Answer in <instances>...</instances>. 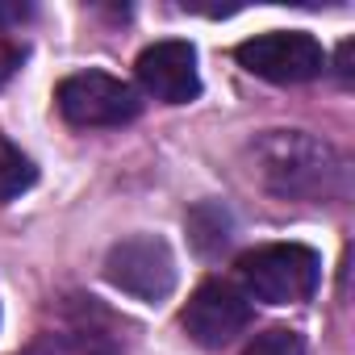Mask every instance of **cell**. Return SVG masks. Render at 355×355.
I'll list each match as a JSON object with an SVG mask.
<instances>
[{"label":"cell","mask_w":355,"mask_h":355,"mask_svg":"<svg viewBox=\"0 0 355 355\" xmlns=\"http://www.w3.org/2000/svg\"><path fill=\"white\" fill-rule=\"evenodd\" d=\"M234 59H239V67H247L251 76H259L268 84H305V80H318L326 71L322 42L313 34H301V30L255 34V38L239 42Z\"/></svg>","instance_id":"cell-3"},{"label":"cell","mask_w":355,"mask_h":355,"mask_svg":"<svg viewBox=\"0 0 355 355\" xmlns=\"http://www.w3.org/2000/svg\"><path fill=\"white\" fill-rule=\"evenodd\" d=\"M243 355H305V343H301L297 330H288V326H272V330L255 334V338L243 347Z\"/></svg>","instance_id":"cell-10"},{"label":"cell","mask_w":355,"mask_h":355,"mask_svg":"<svg viewBox=\"0 0 355 355\" xmlns=\"http://www.w3.org/2000/svg\"><path fill=\"white\" fill-rule=\"evenodd\" d=\"M189 234H193L197 251H205V255L222 251V247L230 243V218H226V209H222V205H201V209H193V214H189Z\"/></svg>","instance_id":"cell-9"},{"label":"cell","mask_w":355,"mask_h":355,"mask_svg":"<svg viewBox=\"0 0 355 355\" xmlns=\"http://www.w3.org/2000/svg\"><path fill=\"white\" fill-rule=\"evenodd\" d=\"M55 105L59 113L71 121V125H84V130H101V125H125L138 117L142 101L138 92L109 76V71H80V76H67L59 88H55Z\"/></svg>","instance_id":"cell-4"},{"label":"cell","mask_w":355,"mask_h":355,"mask_svg":"<svg viewBox=\"0 0 355 355\" xmlns=\"http://www.w3.org/2000/svg\"><path fill=\"white\" fill-rule=\"evenodd\" d=\"M34 180H38V167L9 138H0V201L21 197L26 189H34Z\"/></svg>","instance_id":"cell-8"},{"label":"cell","mask_w":355,"mask_h":355,"mask_svg":"<svg viewBox=\"0 0 355 355\" xmlns=\"http://www.w3.org/2000/svg\"><path fill=\"white\" fill-rule=\"evenodd\" d=\"M30 17V5H21V9H5L0 5V21H26Z\"/></svg>","instance_id":"cell-12"},{"label":"cell","mask_w":355,"mask_h":355,"mask_svg":"<svg viewBox=\"0 0 355 355\" xmlns=\"http://www.w3.org/2000/svg\"><path fill=\"white\" fill-rule=\"evenodd\" d=\"M184 330L197 347H226L251 326V301L226 280H205L184 305Z\"/></svg>","instance_id":"cell-6"},{"label":"cell","mask_w":355,"mask_h":355,"mask_svg":"<svg viewBox=\"0 0 355 355\" xmlns=\"http://www.w3.org/2000/svg\"><path fill=\"white\" fill-rule=\"evenodd\" d=\"M255 171L288 201H330L347 193V159L305 130H268L255 142Z\"/></svg>","instance_id":"cell-1"},{"label":"cell","mask_w":355,"mask_h":355,"mask_svg":"<svg viewBox=\"0 0 355 355\" xmlns=\"http://www.w3.org/2000/svg\"><path fill=\"white\" fill-rule=\"evenodd\" d=\"M17 67H21V51H17V46H9L5 38H0V88L13 80V71H17Z\"/></svg>","instance_id":"cell-11"},{"label":"cell","mask_w":355,"mask_h":355,"mask_svg":"<svg viewBox=\"0 0 355 355\" xmlns=\"http://www.w3.org/2000/svg\"><path fill=\"white\" fill-rule=\"evenodd\" d=\"M105 280L138 301H163L175 288V255L155 234H134L117 243L105 259Z\"/></svg>","instance_id":"cell-5"},{"label":"cell","mask_w":355,"mask_h":355,"mask_svg":"<svg viewBox=\"0 0 355 355\" xmlns=\"http://www.w3.org/2000/svg\"><path fill=\"white\" fill-rule=\"evenodd\" d=\"M134 71H138L142 92L163 101V105H189L201 96V71H197L193 42H180V38L155 42L138 55Z\"/></svg>","instance_id":"cell-7"},{"label":"cell","mask_w":355,"mask_h":355,"mask_svg":"<svg viewBox=\"0 0 355 355\" xmlns=\"http://www.w3.org/2000/svg\"><path fill=\"white\" fill-rule=\"evenodd\" d=\"M239 276L255 301L297 305L309 301L322 284V259L305 243H268L239 259Z\"/></svg>","instance_id":"cell-2"}]
</instances>
